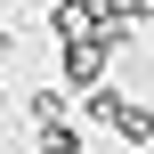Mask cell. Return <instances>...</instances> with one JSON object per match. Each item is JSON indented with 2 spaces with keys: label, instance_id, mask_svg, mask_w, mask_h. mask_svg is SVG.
<instances>
[{
  "label": "cell",
  "instance_id": "cell-1",
  "mask_svg": "<svg viewBox=\"0 0 154 154\" xmlns=\"http://www.w3.org/2000/svg\"><path fill=\"white\" fill-rule=\"evenodd\" d=\"M106 49H114V41H65V81H73L81 97L106 89V81H97V73H106Z\"/></svg>",
  "mask_w": 154,
  "mask_h": 154
},
{
  "label": "cell",
  "instance_id": "cell-7",
  "mask_svg": "<svg viewBox=\"0 0 154 154\" xmlns=\"http://www.w3.org/2000/svg\"><path fill=\"white\" fill-rule=\"evenodd\" d=\"M49 8H57V0H49Z\"/></svg>",
  "mask_w": 154,
  "mask_h": 154
},
{
  "label": "cell",
  "instance_id": "cell-3",
  "mask_svg": "<svg viewBox=\"0 0 154 154\" xmlns=\"http://www.w3.org/2000/svg\"><path fill=\"white\" fill-rule=\"evenodd\" d=\"M106 8V41L122 49V41H138V24H146V0H97Z\"/></svg>",
  "mask_w": 154,
  "mask_h": 154
},
{
  "label": "cell",
  "instance_id": "cell-5",
  "mask_svg": "<svg viewBox=\"0 0 154 154\" xmlns=\"http://www.w3.org/2000/svg\"><path fill=\"white\" fill-rule=\"evenodd\" d=\"M32 154H81V130L73 122H49V130H32Z\"/></svg>",
  "mask_w": 154,
  "mask_h": 154
},
{
  "label": "cell",
  "instance_id": "cell-6",
  "mask_svg": "<svg viewBox=\"0 0 154 154\" xmlns=\"http://www.w3.org/2000/svg\"><path fill=\"white\" fill-rule=\"evenodd\" d=\"M0 57H8V32H0Z\"/></svg>",
  "mask_w": 154,
  "mask_h": 154
},
{
  "label": "cell",
  "instance_id": "cell-4",
  "mask_svg": "<svg viewBox=\"0 0 154 154\" xmlns=\"http://www.w3.org/2000/svg\"><path fill=\"white\" fill-rule=\"evenodd\" d=\"M24 106H32V130H49V122H73V114H65V89H49V81H41Z\"/></svg>",
  "mask_w": 154,
  "mask_h": 154
},
{
  "label": "cell",
  "instance_id": "cell-2",
  "mask_svg": "<svg viewBox=\"0 0 154 154\" xmlns=\"http://www.w3.org/2000/svg\"><path fill=\"white\" fill-rule=\"evenodd\" d=\"M114 130H122L130 146H146V138H154V106H146V97H130V89H122V97H114Z\"/></svg>",
  "mask_w": 154,
  "mask_h": 154
}]
</instances>
